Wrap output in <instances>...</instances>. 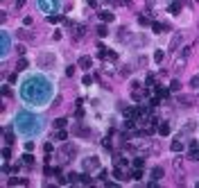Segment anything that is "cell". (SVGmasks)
Masks as SVG:
<instances>
[{"instance_id": "8d00e7d4", "label": "cell", "mask_w": 199, "mask_h": 188, "mask_svg": "<svg viewBox=\"0 0 199 188\" xmlns=\"http://www.w3.org/2000/svg\"><path fill=\"white\" fill-rule=\"evenodd\" d=\"M23 5H25V0H16V9H21Z\"/></svg>"}, {"instance_id": "ac0fdd59", "label": "cell", "mask_w": 199, "mask_h": 188, "mask_svg": "<svg viewBox=\"0 0 199 188\" xmlns=\"http://www.w3.org/2000/svg\"><path fill=\"white\" fill-rule=\"evenodd\" d=\"M14 134H16V131H9V129L5 131V143H7V145H12L14 140H16V136H14Z\"/></svg>"}, {"instance_id": "9c48e42d", "label": "cell", "mask_w": 199, "mask_h": 188, "mask_svg": "<svg viewBox=\"0 0 199 188\" xmlns=\"http://www.w3.org/2000/svg\"><path fill=\"white\" fill-rule=\"evenodd\" d=\"M154 93H156L161 100H165V98L170 95V89H165V86H156V89H154Z\"/></svg>"}, {"instance_id": "cb8c5ba5", "label": "cell", "mask_w": 199, "mask_h": 188, "mask_svg": "<svg viewBox=\"0 0 199 188\" xmlns=\"http://www.w3.org/2000/svg\"><path fill=\"white\" fill-rule=\"evenodd\" d=\"M25 179H9V186H25Z\"/></svg>"}, {"instance_id": "836d02e7", "label": "cell", "mask_w": 199, "mask_h": 188, "mask_svg": "<svg viewBox=\"0 0 199 188\" xmlns=\"http://www.w3.org/2000/svg\"><path fill=\"white\" fill-rule=\"evenodd\" d=\"M190 86H192V89H199V75H197V77H192V82H190Z\"/></svg>"}, {"instance_id": "44dd1931", "label": "cell", "mask_w": 199, "mask_h": 188, "mask_svg": "<svg viewBox=\"0 0 199 188\" xmlns=\"http://www.w3.org/2000/svg\"><path fill=\"white\" fill-rule=\"evenodd\" d=\"M172 152H183V143L181 140H172Z\"/></svg>"}, {"instance_id": "83f0119b", "label": "cell", "mask_w": 199, "mask_h": 188, "mask_svg": "<svg viewBox=\"0 0 199 188\" xmlns=\"http://www.w3.org/2000/svg\"><path fill=\"white\" fill-rule=\"evenodd\" d=\"M107 32H109L107 25H100V27H97V36H107Z\"/></svg>"}, {"instance_id": "f1b7e54d", "label": "cell", "mask_w": 199, "mask_h": 188, "mask_svg": "<svg viewBox=\"0 0 199 188\" xmlns=\"http://www.w3.org/2000/svg\"><path fill=\"white\" fill-rule=\"evenodd\" d=\"M143 165H145V159H140V156L134 159V168H143Z\"/></svg>"}, {"instance_id": "8fae6325", "label": "cell", "mask_w": 199, "mask_h": 188, "mask_svg": "<svg viewBox=\"0 0 199 188\" xmlns=\"http://www.w3.org/2000/svg\"><path fill=\"white\" fill-rule=\"evenodd\" d=\"M181 39H183L181 34H174V36H172V43H170V50H177L179 45H181Z\"/></svg>"}, {"instance_id": "3957f363", "label": "cell", "mask_w": 199, "mask_h": 188, "mask_svg": "<svg viewBox=\"0 0 199 188\" xmlns=\"http://www.w3.org/2000/svg\"><path fill=\"white\" fill-rule=\"evenodd\" d=\"M36 9L45 16L59 14L61 12V0H36Z\"/></svg>"}, {"instance_id": "5bb4252c", "label": "cell", "mask_w": 199, "mask_h": 188, "mask_svg": "<svg viewBox=\"0 0 199 188\" xmlns=\"http://www.w3.org/2000/svg\"><path fill=\"white\" fill-rule=\"evenodd\" d=\"M66 138H68V131H66V129H59V131L54 134V140H59V143H63Z\"/></svg>"}, {"instance_id": "7c38bea8", "label": "cell", "mask_w": 199, "mask_h": 188, "mask_svg": "<svg viewBox=\"0 0 199 188\" xmlns=\"http://www.w3.org/2000/svg\"><path fill=\"white\" fill-rule=\"evenodd\" d=\"M100 18L104 23H113V21H116V16H113L111 12H100Z\"/></svg>"}, {"instance_id": "603a6c76", "label": "cell", "mask_w": 199, "mask_h": 188, "mask_svg": "<svg viewBox=\"0 0 199 188\" xmlns=\"http://www.w3.org/2000/svg\"><path fill=\"white\" fill-rule=\"evenodd\" d=\"M131 177H134L136 181H138V179H143V168H136V170L131 172Z\"/></svg>"}, {"instance_id": "7402d4cb", "label": "cell", "mask_w": 199, "mask_h": 188, "mask_svg": "<svg viewBox=\"0 0 199 188\" xmlns=\"http://www.w3.org/2000/svg\"><path fill=\"white\" fill-rule=\"evenodd\" d=\"M163 59H165V52H163V50H156V52H154V61H158V64H161Z\"/></svg>"}, {"instance_id": "d590c367", "label": "cell", "mask_w": 199, "mask_h": 188, "mask_svg": "<svg viewBox=\"0 0 199 188\" xmlns=\"http://www.w3.org/2000/svg\"><path fill=\"white\" fill-rule=\"evenodd\" d=\"M72 73H75V66H68V68H66V75H68V77H70Z\"/></svg>"}, {"instance_id": "e0dca14e", "label": "cell", "mask_w": 199, "mask_h": 188, "mask_svg": "<svg viewBox=\"0 0 199 188\" xmlns=\"http://www.w3.org/2000/svg\"><path fill=\"white\" fill-rule=\"evenodd\" d=\"M179 12H181V0H174L170 5V14H179Z\"/></svg>"}, {"instance_id": "ffe728a7", "label": "cell", "mask_w": 199, "mask_h": 188, "mask_svg": "<svg viewBox=\"0 0 199 188\" xmlns=\"http://www.w3.org/2000/svg\"><path fill=\"white\" fill-rule=\"evenodd\" d=\"M66 125H68V118H57V120H54V127H57V129H63Z\"/></svg>"}, {"instance_id": "74e56055", "label": "cell", "mask_w": 199, "mask_h": 188, "mask_svg": "<svg viewBox=\"0 0 199 188\" xmlns=\"http://www.w3.org/2000/svg\"><path fill=\"white\" fill-rule=\"evenodd\" d=\"M107 3H109V0H107Z\"/></svg>"}, {"instance_id": "8992f818", "label": "cell", "mask_w": 199, "mask_h": 188, "mask_svg": "<svg viewBox=\"0 0 199 188\" xmlns=\"http://www.w3.org/2000/svg\"><path fill=\"white\" fill-rule=\"evenodd\" d=\"M82 170H100V159L97 156H86L82 159Z\"/></svg>"}, {"instance_id": "30bf717a", "label": "cell", "mask_w": 199, "mask_h": 188, "mask_svg": "<svg viewBox=\"0 0 199 188\" xmlns=\"http://www.w3.org/2000/svg\"><path fill=\"white\" fill-rule=\"evenodd\" d=\"M91 66H93V59H91V57H79V68L88 70Z\"/></svg>"}, {"instance_id": "4fadbf2b", "label": "cell", "mask_w": 199, "mask_h": 188, "mask_svg": "<svg viewBox=\"0 0 199 188\" xmlns=\"http://www.w3.org/2000/svg\"><path fill=\"white\" fill-rule=\"evenodd\" d=\"M152 30H154L156 34H161V32L167 30V25H165V23H152Z\"/></svg>"}, {"instance_id": "484cf974", "label": "cell", "mask_w": 199, "mask_h": 188, "mask_svg": "<svg viewBox=\"0 0 199 188\" xmlns=\"http://www.w3.org/2000/svg\"><path fill=\"white\" fill-rule=\"evenodd\" d=\"M113 177H116V179L120 181V179H122V177H125V172H122V170H120V168L116 165V170H113Z\"/></svg>"}, {"instance_id": "d4e9b609", "label": "cell", "mask_w": 199, "mask_h": 188, "mask_svg": "<svg viewBox=\"0 0 199 188\" xmlns=\"http://www.w3.org/2000/svg\"><path fill=\"white\" fill-rule=\"evenodd\" d=\"M2 159H5V161H7V159H12V147H9V145L2 150Z\"/></svg>"}, {"instance_id": "52a82bcc", "label": "cell", "mask_w": 199, "mask_h": 188, "mask_svg": "<svg viewBox=\"0 0 199 188\" xmlns=\"http://www.w3.org/2000/svg\"><path fill=\"white\" fill-rule=\"evenodd\" d=\"M161 177H163V168H158V165H156V168H152V181H149V186L154 188L156 181L161 179Z\"/></svg>"}, {"instance_id": "277c9868", "label": "cell", "mask_w": 199, "mask_h": 188, "mask_svg": "<svg viewBox=\"0 0 199 188\" xmlns=\"http://www.w3.org/2000/svg\"><path fill=\"white\" fill-rule=\"evenodd\" d=\"M36 64H39L41 68H45V70H50V68L54 70L59 61H57V54H54V52H50V50H43V52H39V57H36Z\"/></svg>"}, {"instance_id": "4dcf8cb0", "label": "cell", "mask_w": 199, "mask_h": 188, "mask_svg": "<svg viewBox=\"0 0 199 188\" xmlns=\"http://www.w3.org/2000/svg\"><path fill=\"white\" fill-rule=\"evenodd\" d=\"M138 23L145 27V25H149V18H147V16H138Z\"/></svg>"}, {"instance_id": "ba28073f", "label": "cell", "mask_w": 199, "mask_h": 188, "mask_svg": "<svg viewBox=\"0 0 199 188\" xmlns=\"http://www.w3.org/2000/svg\"><path fill=\"white\" fill-rule=\"evenodd\" d=\"M188 159H192V161H197V159H199V145H197V143H192V145H190V152H188Z\"/></svg>"}, {"instance_id": "e575fe53", "label": "cell", "mask_w": 199, "mask_h": 188, "mask_svg": "<svg viewBox=\"0 0 199 188\" xmlns=\"http://www.w3.org/2000/svg\"><path fill=\"white\" fill-rule=\"evenodd\" d=\"M97 177H100V179H107V177H109V172H107V170H102V168H100V175H97Z\"/></svg>"}, {"instance_id": "1f68e13d", "label": "cell", "mask_w": 199, "mask_h": 188, "mask_svg": "<svg viewBox=\"0 0 199 188\" xmlns=\"http://www.w3.org/2000/svg\"><path fill=\"white\" fill-rule=\"evenodd\" d=\"M54 152V147H52V143H48V145H45V156H50Z\"/></svg>"}, {"instance_id": "2e32d148", "label": "cell", "mask_w": 199, "mask_h": 188, "mask_svg": "<svg viewBox=\"0 0 199 188\" xmlns=\"http://www.w3.org/2000/svg\"><path fill=\"white\" fill-rule=\"evenodd\" d=\"M156 129H158V134H161V136H167V134H170V125H167V123H161Z\"/></svg>"}, {"instance_id": "6da1fadb", "label": "cell", "mask_w": 199, "mask_h": 188, "mask_svg": "<svg viewBox=\"0 0 199 188\" xmlns=\"http://www.w3.org/2000/svg\"><path fill=\"white\" fill-rule=\"evenodd\" d=\"M57 95V82L45 70H30L18 79V100L30 109H45Z\"/></svg>"}, {"instance_id": "4316f807", "label": "cell", "mask_w": 199, "mask_h": 188, "mask_svg": "<svg viewBox=\"0 0 199 188\" xmlns=\"http://www.w3.org/2000/svg\"><path fill=\"white\" fill-rule=\"evenodd\" d=\"M25 68H27V59L23 57L21 61H18V68H16V70H18V73H21V70H25Z\"/></svg>"}, {"instance_id": "d6986e66", "label": "cell", "mask_w": 199, "mask_h": 188, "mask_svg": "<svg viewBox=\"0 0 199 188\" xmlns=\"http://www.w3.org/2000/svg\"><path fill=\"white\" fill-rule=\"evenodd\" d=\"M23 163H25V165H34V154L25 152V154H23Z\"/></svg>"}, {"instance_id": "f546056e", "label": "cell", "mask_w": 199, "mask_h": 188, "mask_svg": "<svg viewBox=\"0 0 199 188\" xmlns=\"http://www.w3.org/2000/svg\"><path fill=\"white\" fill-rule=\"evenodd\" d=\"M181 89V84H179V79H174L172 84H170V91H179Z\"/></svg>"}, {"instance_id": "5b68a950", "label": "cell", "mask_w": 199, "mask_h": 188, "mask_svg": "<svg viewBox=\"0 0 199 188\" xmlns=\"http://www.w3.org/2000/svg\"><path fill=\"white\" fill-rule=\"evenodd\" d=\"M9 50H12V34H9V30H2V52H0V57L7 59Z\"/></svg>"}, {"instance_id": "9a60e30c", "label": "cell", "mask_w": 199, "mask_h": 188, "mask_svg": "<svg viewBox=\"0 0 199 188\" xmlns=\"http://www.w3.org/2000/svg\"><path fill=\"white\" fill-rule=\"evenodd\" d=\"M113 163H116L118 168H122V165H127L129 161H127V159H125V156H120V154H116V156H113Z\"/></svg>"}, {"instance_id": "7a4b0ae2", "label": "cell", "mask_w": 199, "mask_h": 188, "mask_svg": "<svg viewBox=\"0 0 199 188\" xmlns=\"http://www.w3.org/2000/svg\"><path fill=\"white\" fill-rule=\"evenodd\" d=\"M12 127L16 131L18 138L23 140H32V138H39L43 131H45V118L41 114H36L34 109H21L14 114V120H12Z\"/></svg>"}, {"instance_id": "d6a6232c", "label": "cell", "mask_w": 199, "mask_h": 188, "mask_svg": "<svg viewBox=\"0 0 199 188\" xmlns=\"http://www.w3.org/2000/svg\"><path fill=\"white\" fill-rule=\"evenodd\" d=\"M79 181L82 184H91V177L88 175H79Z\"/></svg>"}]
</instances>
